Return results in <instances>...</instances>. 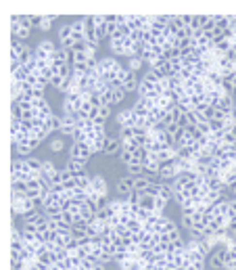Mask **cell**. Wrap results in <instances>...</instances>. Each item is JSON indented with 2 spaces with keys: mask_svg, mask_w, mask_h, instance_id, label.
<instances>
[{
  "mask_svg": "<svg viewBox=\"0 0 236 270\" xmlns=\"http://www.w3.org/2000/svg\"><path fill=\"white\" fill-rule=\"evenodd\" d=\"M92 155H94V151L86 143H71L69 144V159H78V162L90 163Z\"/></svg>",
  "mask_w": 236,
  "mask_h": 270,
  "instance_id": "cell-1",
  "label": "cell"
},
{
  "mask_svg": "<svg viewBox=\"0 0 236 270\" xmlns=\"http://www.w3.org/2000/svg\"><path fill=\"white\" fill-rule=\"evenodd\" d=\"M57 48L59 46H54V42L51 38H42L36 46H34V54H36L38 61H51L52 63V54L57 53Z\"/></svg>",
  "mask_w": 236,
  "mask_h": 270,
  "instance_id": "cell-2",
  "label": "cell"
},
{
  "mask_svg": "<svg viewBox=\"0 0 236 270\" xmlns=\"http://www.w3.org/2000/svg\"><path fill=\"white\" fill-rule=\"evenodd\" d=\"M115 191H117V197H121V199H128L132 193L136 191V178L134 176H121V178H117V182H115Z\"/></svg>",
  "mask_w": 236,
  "mask_h": 270,
  "instance_id": "cell-3",
  "label": "cell"
},
{
  "mask_svg": "<svg viewBox=\"0 0 236 270\" xmlns=\"http://www.w3.org/2000/svg\"><path fill=\"white\" fill-rule=\"evenodd\" d=\"M180 176V172H178V168H176V163L173 162H168V163H161V170H159V182H168V184H171L173 180H176Z\"/></svg>",
  "mask_w": 236,
  "mask_h": 270,
  "instance_id": "cell-4",
  "label": "cell"
},
{
  "mask_svg": "<svg viewBox=\"0 0 236 270\" xmlns=\"http://www.w3.org/2000/svg\"><path fill=\"white\" fill-rule=\"evenodd\" d=\"M78 132V117L75 115H61V130H59V134H63V136H71Z\"/></svg>",
  "mask_w": 236,
  "mask_h": 270,
  "instance_id": "cell-5",
  "label": "cell"
},
{
  "mask_svg": "<svg viewBox=\"0 0 236 270\" xmlns=\"http://www.w3.org/2000/svg\"><path fill=\"white\" fill-rule=\"evenodd\" d=\"M224 264H226V249L218 247L209 258H207V268L209 270H224Z\"/></svg>",
  "mask_w": 236,
  "mask_h": 270,
  "instance_id": "cell-6",
  "label": "cell"
},
{
  "mask_svg": "<svg viewBox=\"0 0 236 270\" xmlns=\"http://www.w3.org/2000/svg\"><path fill=\"white\" fill-rule=\"evenodd\" d=\"M92 193H96L99 197H107L109 195V182L102 174H92Z\"/></svg>",
  "mask_w": 236,
  "mask_h": 270,
  "instance_id": "cell-7",
  "label": "cell"
},
{
  "mask_svg": "<svg viewBox=\"0 0 236 270\" xmlns=\"http://www.w3.org/2000/svg\"><path fill=\"white\" fill-rule=\"evenodd\" d=\"M86 30H88L86 17H80V19H75V21H71V32H73L75 42H84V40H86Z\"/></svg>",
  "mask_w": 236,
  "mask_h": 270,
  "instance_id": "cell-8",
  "label": "cell"
},
{
  "mask_svg": "<svg viewBox=\"0 0 236 270\" xmlns=\"http://www.w3.org/2000/svg\"><path fill=\"white\" fill-rule=\"evenodd\" d=\"M121 149H123V144L119 141V136H109V141L105 144V151H102V155H107V157H117L121 153Z\"/></svg>",
  "mask_w": 236,
  "mask_h": 270,
  "instance_id": "cell-9",
  "label": "cell"
},
{
  "mask_svg": "<svg viewBox=\"0 0 236 270\" xmlns=\"http://www.w3.org/2000/svg\"><path fill=\"white\" fill-rule=\"evenodd\" d=\"M109 51L113 57H126V44H123V38L121 36H115V38H111L109 40Z\"/></svg>",
  "mask_w": 236,
  "mask_h": 270,
  "instance_id": "cell-10",
  "label": "cell"
},
{
  "mask_svg": "<svg viewBox=\"0 0 236 270\" xmlns=\"http://www.w3.org/2000/svg\"><path fill=\"white\" fill-rule=\"evenodd\" d=\"M52 65H71V51L65 48H57V53L52 54Z\"/></svg>",
  "mask_w": 236,
  "mask_h": 270,
  "instance_id": "cell-11",
  "label": "cell"
},
{
  "mask_svg": "<svg viewBox=\"0 0 236 270\" xmlns=\"http://www.w3.org/2000/svg\"><path fill=\"white\" fill-rule=\"evenodd\" d=\"M230 30V15H215V36H224Z\"/></svg>",
  "mask_w": 236,
  "mask_h": 270,
  "instance_id": "cell-12",
  "label": "cell"
},
{
  "mask_svg": "<svg viewBox=\"0 0 236 270\" xmlns=\"http://www.w3.org/2000/svg\"><path fill=\"white\" fill-rule=\"evenodd\" d=\"M138 84H140V80L136 78L134 72H130V69H128L126 78H123V90H126L128 94H130V92H138Z\"/></svg>",
  "mask_w": 236,
  "mask_h": 270,
  "instance_id": "cell-13",
  "label": "cell"
},
{
  "mask_svg": "<svg viewBox=\"0 0 236 270\" xmlns=\"http://www.w3.org/2000/svg\"><path fill=\"white\" fill-rule=\"evenodd\" d=\"M57 172H59V168L54 165L52 159H44V162H42V174H40V178L46 180V182H51V178L57 174Z\"/></svg>",
  "mask_w": 236,
  "mask_h": 270,
  "instance_id": "cell-14",
  "label": "cell"
},
{
  "mask_svg": "<svg viewBox=\"0 0 236 270\" xmlns=\"http://www.w3.org/2000/svg\"><path fill=\"white\" fill-rule=\"evenodd\" d=\"M86 165L84 162H78V159H69L67 157V162H65V170H69L71 174H82V172H86Z\"/></svg>",
  "mask_w": 236,
  "mask_h": 270,
  "instance_id": "cell-15",
  "label": "cell"
},
{
  "mask_svg": "<svg viewBox=\"0 0 236 270\" xmlns=\"http://www.w3.org/2000/svg\"><path fill=\"white\" fill-rule=\"evenodd\" d=\"M44 130L48 134H52V132H59L61 130V115L54 113L52 117H48V120L44 122Z\"/></svg>",
  "mask_w": 236,
  "mask_h": 270,
  "instance_id": "cell-16",
  "label": "cell"
},
{
  "mask_svg": "<svg viewBox=\"0 0 236 270\" xmlns=\"http://www.w3.org/2000/svg\"><path fill=\"white\" fill-rule=\"evenodd\" d=\"M113 115V107L111 105H102L99 109V115H96V120H92L94 124H102V126H107V120Z\"/></svg>",
  "mask_w": 236,
  "mask_h": 270,
  "instance_id": "cell-17",
  "label": "cell"
},
{
  "mask_svg": "<svg viewBox=\"0 0 236 270\" xmlns=\"http://www.w3.org/2000/svg\"><path fill=\"white\" fill-rule=\"evenodd\" d=\"M48 149H51V153H63L65 151L63 136H52L51 141H48Z\"/></svg>",
  "mask_w": 236,
  "mask_h": 270,
  "instance_id": "cell-18",
  "label": "cell"
},
{
  "mask_svg": "<svg viewBox=\"0 0 236 270\" xmlns=\"http://www.w3.org/2000/svg\"><path fill=\"white\" fill-rule=\"evenodd\" d=\"M159 197L171 203V201H173V189H171V184H168V182H159Z\"/></svg>",
  "mask_w": 236,
  "mask_h": 270,
  "instance_id": "cell-19",
  "label": "cell"
},
{
  "mask_svg": "<svg viewBox=\"0 0 236 270\" xmlns=\"http://www.w3.org/2000/svg\"><path fill=\"white\" fill-rule=\"evenodd\" d=\"M38 262H40V264H42V266H46V268H51V266L54 264V255H52V252H48V249L44 247L42 252L38 253Z\"/></svg>",
  "mask_w": 236,
  "mask_h": 270,
  "instance_id": "cell-20",
  "label": "cell"
},
{
  "mask_svg": "<svg viewBox=\"0 0 236 270\" xmlns=\"http://www.w3.org/2000/svg\"><path fill=\"white\" fill-rule=\"evenodd\" d=\"M138 195H140V201H138V205L144 207V210H149V212H155V197L147 195V193H138Z\"/></svg>",
  "mask_w": 236,
  "mask_h": 270,
  "instance_id": "cell-21",
  "label": "cell"
},
{
  "mask_svg": "<svg viewBox=\"0 0 236 270\" xmlns=\"http://www.w3.org/2000/svg\"><path fill=\"white\" fill-rule=\"evenodd\" d=\"M152 182H155V180H152V176H147V174L140 176V178H136V193H144Z\"/></svg>",
  "mask_w": 236,
  "mask_h": 270,
  "instance_id": "cell-22",
  "label": "cell"
},
{
  "mask_svg": "<svg viewBox=\"0 0 236 270\" xmlns=\"http://www.w3.org/2000/svg\"><path fill=\"white\" fill-rule=\"evenodd\" d=\"M126 170H128V174L130 176H134V178H140V176H144L147 172H144V165L142 163H130V165H126Z\"/></svg>",
  "mask_w": 236,
  "mask_h": 270,
  "instance_id": "cell-23",
  "label": "cell"
},
{
  "mask_svg": "<svg viewBox=\"0 0 236 270\" xmlns=\"http://www.w3.org/2000/svg\"><path fill=\"white\" fill-rule=\"evenodd\" d=\"M203 34H215V15H203Z\"/></svg>",
  "mask_w": 236,
  "mask_h": 270,
  "instance_id": "cell-24",
  "label": "cell"
},
{
  "mask_svg": "<svg viewBox=\"0 0 236 270\" xmlns=\"http://www.w3.org/2000/svg\"><path fill=\"white\" fill-rule=\"evenodd\" d=\"M144 65H147V63H144V61H142L140 57H132V59H128V65H126V67L130 69V72H134V73H136V72H140V69H142Z\"/></svg>",
  "mask_w": 236,
  "mask_h": 270,
  "instance_id": "cell-25",
  "label": "cell"
},
{
  "mask_svg": "<svg viewBox=\"0 0 236 270\" xmlns=\"http://www.w3.org/2000/svg\"><path fill=\"white\" fill-rule=\"evenodd\" d=\"M71 36H73V32H71V23H65V25H61V27H59V32H57L59 42H63V40L71 38Z\"/></svg>",
  "mask_w": 236,
  "mask_h": 270,
  "instance_id": "cell-26",
  "label": "cell"
},
{
  "mask_svg": "<svg viewBox=\"0 0 236 270\" xmlns=\"http://www.w3.org/2000/svg\"><path fill=\"white\" fill-rule=\"evenodd\" d=\"M180 226H182L186 233L192 231V228H194V220H192L190 214H182V216H180Z\"/></svg>",
  "mask_w": 236,
  "mask_h": 270,
  "instance_id": "cell-27",
  "label": "cell"
},
{
  "mask_svg": "<svg viewBox=\"0 0 236 270\" xmlns=\"http://www.w3.org/2000/svg\"><path fill=\"white\" fill-rule=\"evenodd\" d=\"M126 96H128V92L123 90V86L121 88H113V105H121Z\"/></svg>",
  "mask_w": 236,
  "mask_h": 270,
  "instance_id": "cell-28",
  "label": "cell"
},
{
  "mask_svg": "<svg viewBox=\"0 0 236 270\" xmlns=\"http://www.w3.org/2000/svg\"><path fill=\"white\" fill-rule=\"evenodd\" d=\"M117 162H119L121 165H130V163H134V155H132L130 151H123L121 149V153L117 155Z\"/></svg>",
  "mask_w": 236,
  "mask_h": 270,
  "instance_id": "cell-29",
  "label": "cell"
},
{
  "mask_svg": "<svg viewBox=\"0 0 236 270\" xmlns=\"http://www.w3.org/2000/svg\"><path fill=\"white\" fill-rule=\"evenodd\" d=\"M168 205H169V201H165V199H161V197H155V214L163 216L165 210H168Z\"/></svg>",
  "mask_w": 236,
  "mask_h": 270,
  "instance_id": "cell-30",
  "label": "cell"
},
{
  "mask_svg": "<svg viewBox=\"0 0 236 270\" xmlns=\"http://www.w3.org/2000/svg\"><path fill=\"white\" fill-rule=\"evenodd\" d=\"M54 19H57V17H52V15H42V23H40V30H42V32H51Z\"/></svg>",
  "mask_w": 236,
  "mask_h": 270,
  "instance_id": "cell-31",
  "label": "cell"
},
{
  "mask_svg": "<svg viewBox=\"0 0 236 270\" xmlns=\"http://www.w3.org/2000/svg\"><path fill=\"white\" fill-rule=\"evenodd\" d=\"M30 34H32V30H23V27H19L15 34H11V38H17V40H21V42H25V40L30 38Z\"/></svg>",
  "mask_w": 236,
  "mask_h": 270,
  "instance_id": "cell-32",
  "label": "cell"
},
{
  "mask_svg": "<svg viewBox=\"0 0 236 270\" xmlns=\"http://www.w3.org/2000/svg\"><path fill=\"white\" fill-rule=\"evenodd\" d=\"M228 218H236V197H230V201H228Z\"/></svg>",
  "mask_w": 236,
  "mask_h": 270,
  "instance_id": "cell-33",
  "label": "cell"
},
{
  "mask_svg": "<svg viewBox=\"0 0 236 270\" xmlns=\"http://www.w3.org/2000/svg\"><path fill=\"white\" fill-rule=\"evenodd\" d=\"M40 23H42V15H32V30H40Z\"/></svg>",
  "mask_w": 236,
  "mask_h": 270,
  "instance_id": "cell-34",
  "label": "cell"
},
{
  "mask_svg": "<svg viewBox=\"0 0 236 270\" xmlns=\"http://www.w3.org/2000/svg\"><path fill=\"white\" fill-rule=\"evenodd\" d=\"M178 270H186V268H178Z\"/></svg>",
  "mask_w": 236,
  "mask_h": 270,
  "instance_id": "cell-35",
  "label": "cell"
}]
</instances>
